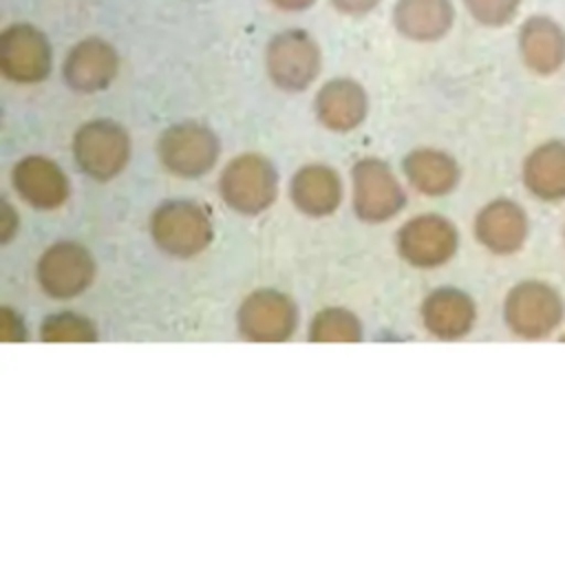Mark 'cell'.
Returning <instances> with one entry per match:
<instances>
[{
    "instance_id": "cell-1",
    "label": "cell",
    "mask_w": 565,
    "mask_h": 565,
    "mask_svg": "<svg viewBox=\"0 0 565 565\" xmlns=\"http://www.w3.org/2000/svg\"><path fill=\"white\" fill-rule=\"evenodd\" d=\"M565 305L561 294L543 280L516 282L503 302L508 329L525 340L550 335L563 320Z\"/></svg>"
},
{
    "instance_id": "cell-2",
    "label": "cell",
    "mask_w": 565,
    "mask_h": 565,
    "mask_svg": "<svg viewBox=\"0 0 565 565\" xmlns=\"http://www.w3.org/2000/svg\"><path fill=\"white\" fill-rule=\"evenodd\" d=\"M320 64V46L300 29L276 33L265 51L267 73L282 90H305L318 77Z\"/></svg>"
},
{
    "instance_id": "cell-3",
    "label": "cell",
    "mask_w": 565,
    "mask_h": 565,
    "mask_svg": "<svg viewBox=\"0 0 565 565\" xmlns=\"http://www.w3.org/2000/svg\"><path fill=\"white\" fill-rule=\"evenodd\" d=\"M130 152L128 132L110 119L86 121L73 137V157L82 172L97 181L117 177Z\"/></svg>"
},
{
    "instance_id": "cell-4",
    "label": "cell",
    "mask_w": 565,
    "mask_h": 565,
    "mask_svg": "<svg viewBox=\"0 0 565 565\" xmlns=\"http://www.w3.org/2000/svg\"><path fill=\"white\" fill-rule=\"evenodd\" d=\"M278 190L274 166L260 154H238L221 174V194L241 214H258L271 205Z\"/></svg>"
},
{
    "instance_id": "cell-5",
    "label": "cell",
    "mask_w": 565,
    "mask_h": 565,
    "mask_svg": "<svg viewBox=\"0 0 565 565\" xmlns=\"http://www.w3.org/2000/svg\"><path fill=\"white\" fill-rule=\"evenodd\" d=\"M154 243L179 258H190L212 241V223L203 207L190 201H170L152 214Z\"/></svg>"
},
{
    "instance_id": "cell-6",
    "label": "cell",
    "mask_w": 565,
    "mask_h": 565,
    "mask_svg": "<svg viewBox=\"0 0 565 565\" xmlns=\"http://www.w3.org/2000/svg\"><path fill=\"white\" fill-rule=\"evenodd\" d=\"M157 152L170 172L177 177L196 179L216 163L218 139L203 124L181 121L163 130Z\"/></svg>"
},
{
    "instance_id": "cell-7",
    "label": "cell",
    "mask_w": 565,
    "mask_h": 565,
    "mask_svg": "<svg viewBox=\"0 0 565 565\" xmlns=\"http://www.w3.org/2000/svg\"><path fill=\"white\" fill-rule=\"evenodd\" d=\"M404 203V190L384 161L362 159L353 166V207L360 218L382 223L395 216Z\"/></svg>"
},
{
    "instance_id": "cell-8",
    "label": "cell",
    "mask_w": 565,
    "mask_h": 565,
    "mask_svg": "<svg viewBox=\"0 0 565 565\" xmlns=\"http://www.w3.org/2000/svg\"><path fill=\"white\" fill-rule=\"evenodd\" d=\"M0 71L20 84L42 82L51 71V44L33 24L18 22L0 35Z\"/></svg>"
},
{
    "instance_id": "cell-9",
    "label": "cell",
    "mask_w": 565,
    "mask_h": 565,
    "mask_svg": "<svg viewBox=\"0 0 565 565\" xmlns=\"http://www.w3.org/2000/svg\"><path fill=\"white\" fill-rule=\"evenodd\" d=\"M455 225L439 214H424L408 221L397 234V249L415 267H439L457 252Z\"/></svg>"
},
{
    "instance_id": "cell-10",
    "label": "cell",
    "mask_w": 565,
    "mask_h": 565,
    "mask_svg": "<svg viewBox=\"0 0 565 565\" xmlns=\"http://www.w3.org/2000/svg\"><path fill=\"white\" fill-rule=\"evenodd\" d=\"M93 278L90 254L75 243L51 245L38 263V280L53 298H71L82 294Z\"/></svg>"
},
{
    "instance_id": "cell-11",
    "label": "cell",
    "mask_w": 565,
    "mask_h": 565,
    "mask_svg": "<svg viewBox=\"0 0 565 565\" xmlns=\"http://www.w3.org/2000/svg\"><path fill=\"white\" fill-rule=\"evenodd\" d=\"M119 68L115 46L102 38L77 42L64 60V82L77 93L104 90Z\"/></svg>"
},
{
    "instance_id": "cell-12",
    "label": "cell",
    "mask_w": 565,
    "mask_h": 565,
    "mask_svg": "<svg viewBox=\"0 0 565 565\" xmlns=\"http://www.w3.org/2000/svg\"><path fill=\"white\" fill-rule=\"evenodd\" d=\"M238 327L249 340H285L296 327V309L287 296L263 289L245 298L238 311Z\"/></svg>"
},
{
    "instance_id": "cell-13",
    "label": "cell",
    "mask_w": 565,
    "mask_h": 565,
    "mask_svg": "<svg viewBox=\"0 0 565 565\" xmlns=\"http://www.w3.org/2000/svg\"><path fill=\"white\" fill-rule=\"evenodd\" d=\"M527 216L510 199H494L483 205L475 218L477 241L492 254H514L527 238Z\"/></svg>"
},
{
    "instance_id": "cell-14",
    "label": "cell",
    "mask_w": 565,
    "mask_h": 565,
    "mask_svg": "<svg viewBox=\"0 0 565 565\" xmlns=\"http://www.w3.org/2000/svg\"><path fill=\"white\" fill-rule=\"evenodd\" d=\"M316 117L320 119L322 126L347 132L358 128L369 110V99L364 88L349 79V77H338L329 79L316 95Z\"/></svg>"
},
{
    "instance_id": "cell-15",
    "label": "cell",
    "mask_w": 565,
    "mask_h": 565,
    "mask_svg": "<svg viewBox=\"0 0 565 565\" xmlns=\"http://www.w3.org/2000/svg\"><path fill=\"white\" fill-rule=\"evenodd\" d=\"M18 194L40 210H53L68 196V181L57 163L46 157H24L13 168Z\"/></svg>"
},
{
    "instance_id": "cell-16",
    "label": "cell",
    "mask_w": 565,
    "mask_h": 565,
    "mask_svg": "<svg viewBox=\"0 0 565 565\" xmlns=\"http://www.w3.org/2000/svg\"><path fill=\"white\" fill-rule=\"evenodd\" d=\"M519 51L530 71L556 73L565 64V31L547 15L527 18L519 31Z\"/></svg>"
},
{
    "instance_id": "cell-17",
    "label": "cell",
    "mask_w": 565,
    "mask_h": 565,
    "mask_svg": "<svg viewBox=\"0 0 565 565\" xmlns=\"http://www.w3.org/2000/svg\"><path fill=\"white\" fill-rule=\"evenodd\" d=\"M422 318L433 335L444 340H457L472 329L477 309L468 294L455 287H444L433 291L424 300Z\"/></svg>"
},
{
    "instance_id": "cell-18",
    "label": "cell",
    "mask_w": 565,
    "mask_h": 565,
    "mask_svg": "<svg viewBox=\"0 0 565 565\" xmlns=\"http://www.w3.org/2000/svg\"><path fill=\"white\" fill-rule=\"evenodd\" d=\"M455 20L452 0H397L393 9L395 29L415 42L444 38Z\"/></svg>"
},
{
    "instance_id": "cell-19",
    "label": "cell",
    "mask_w": 565,
    "mask_h": 565,
    "mask_svg": "<svg viewBox=\"0 0 565 565\" xmlns=\"http://www.w3.org/2000/svg\"><path fill=\"white\" fill-rule=\"evenodd\" d=\"M523 185L541 201L565 199V141L552 139L536 146L523 161Z\"/></svg>"
},
{
    "instance_id": "cell-20",
    "label": "cell",
    "mask_w": 565,
    "mask_h": 565,
    "mask_svg": "<svg viewBox=\"0 0 565 565\" xmlns=\"http://www.w3.org/2000/svg\"><path fill=\"white\" fill-rule=\"evenodd\" d=\"M342 196L338 174L327 166H305L291 179V199L296 207L311 216L331 214Z\"/></svg>"
},
{
    "instance_id": "cell-21",
    "label": "cell",
    "mask_w": 565,
    "mask_h": 565,
    "mask_svg": "<svg viewBox=\"0 0 565 565\" xmlns=\"http://www.w3.org/2000/svg\"><path fill=\"white\" fill-rule=\"evenodd\" d=\"M404 172L413 188L428 196L448 194L459 181L457 161L450 154L435 148L413 150L404 159Z\"/></svg>"
},
{
    "instance_id": "cell-22",
    "label": "cell",
    "mask_w": 565,
    "mask_h": 565,
    "mask_svg": "<svg viewBox=\"0 0 565 565\" xmlns=\"http://www.w3.org/2000/svg\"><path fill=\"white\" fill-rule=\"evenodd\" d=\"M358 338H360V324L355 316L344 309H324L311 322V340H327V342L347 340L349 342Z\"/></svg>"
},
{
    "instance_id": "cell-23",
    "label": "cell",
    "mask_w": 565,
    "mask_h": 565,
    "mask_svg": "<svg viewBox=\"0 0 565 565\" xmlns=\"http://www.w3.org/2000/svg\"><path fill=\"white\" fill-rule=\"evenodd\" d=\"M44 340H93L95 329L88 320L75 313H57L49 316L42 324Z\"/></svg>"
},
{
    "instance_id": "cell-24",
    "label": "cell",
    "mask_w": 565,
    "mask_h": 565,
    "mask_svg": "<svg viewBox=\"0 0 565 565\" xmlns=\"http://www.w3.org/2000/svg\"><path fill=\"white\" fill-rule=\"evenodd\" d=\"M463 4L477 22L486 26H503L514 18L521 0H463Z\"/></svg>"
},
{
    "instance_id": "cell-25",
    "label": "cell",
    "mask_w": 565,
    "mask_h": 565,
    "mask_svg": "<svg viewBox=\"0 0 565 565\" xmlns=\"http://www.w3.org/2000/svg\"><path fill=\"white\" fill-rule=\"evenodd\" d=\"M382 0H331V4L344 15H364L373 11Z\"/></svg>"
},
{
    "instance_id": "cell-26",
    "label": "cell",
    "mask_w": 565,
    "mask_h": 565,
    "mask_svg": "<svg viewBox=\"0 0 565 565\" xmlns=\"http://www.w3.org/2000/svg\"><path fill=\"white\" fill-rule=\"evenodd\" d=\"M276 9H282V11H305L309 9L316 0H269Z\"/></svg>"
},
{
    "instance_id": "cell-27",
    "label": "cell",
    "mask_w": 565,
    "mask_h": 565,
    "mask_svg": "<svg viewBox=\"0 0 565 565\" xmlns=\"http://www.w3.org/2000/svg\"><path fill=\"white\" fill-rule=\"evenodd\" d=\"M561 340H563V342H565V335H563V338H561Z\"/></svg>"
}]
</instances>
